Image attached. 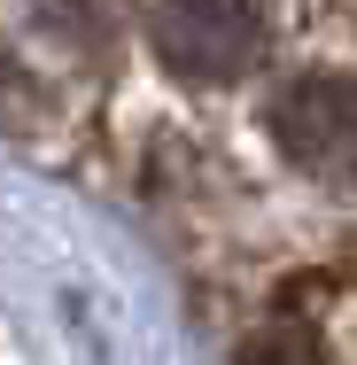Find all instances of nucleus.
I'll return each mask as SVG.
<instances>
[{"label":"nucleus","mask_w":357,"mask_h":365,"mask_svg":"<svg viewBox=\"0 0 357 365\" xmlns=\"http://www.w3.org/2000/svg\"><path fill=\"white\" fill-rule=\"evenodd\" d=\"M264 133L303 179L357 187V78L350 71H295L264 101Z\"/></svg>","instance_id":"nucleus-1"},{"label":"nucleus","mask_w":357,"mask_h":365,"mask_svg":"<svg viewBox=\"0 0 357 365\" xmlns=\"http://www.w3.org/2000/svg\"><path fill=\"white\" fill-rule=\"evenodd\" d=\"M148 39H155L171 78L233 86L264 55V16H257V0H155L148 8Z\"/></svg>","instance_id":"nucleus-2"},{"label":"nucleus","mask_w":357,"mask_h":365,"mask_svg":"<svg viewBox=\"0 0 357 365\" xmlns=\"http://www.w3.org/2000/svg\"><path fill=\"white\" fill-rule=\"evenodd\" d=\"M241 365H319V342H311V327H264V334H249Z\"/></svg>","instance_id":"nucleus-3"},{"label":"nucleus","mask_w":357,"mask_h":365,"mask_svg":"<svg viewBox=\"0 0 357 365\" xmlns=\"http://www.w3.org/2000/svg\"><path fill=\"white\" fill-rule=\"evenodd\" d=\"M16 86H24V78H16L8 63H0V101H16Z\"/></svg>","instance_id":"nucleus-4"}]
</instances>
